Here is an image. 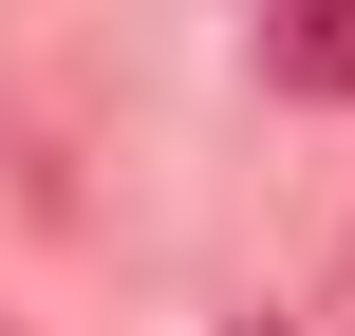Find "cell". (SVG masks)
Wrapping results in <instances>:
<instances>
[{
  "label": "cell",
  "mask_w": 355,
  "mask_h": 336,
  "mask_svg": "<svg viewBox=\"0 0 355 336\" xmlns=\"http://www.w3.org/2000/svg\"><path fill=\"white\" fill-rule=\"evenodd\" d=\"M262 75L281 94H355V0H262Z\"/></svg>",
  "instance_id": "cell-1"
},
{
  "label": "cell",
  "mask_w": 355,
  "mask_h": 336,
  "mask_svg": "<svg viewBox=\"0 0 355 336\" xmlns=\"http://www.w3.org/2000/svg\"><path fill=\"white\" fill-rule=\"evenodd\" d=\"M225 336H300V318H225Z\"/></svg>",
  "instance_id": "cell-2"
}]
</instances>
